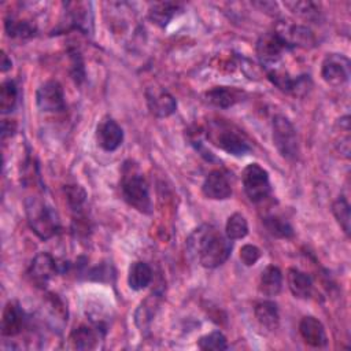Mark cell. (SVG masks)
Returning <instances> with one entry per match:
<instances>
[{"instance_id": "cell-1", "label": "cell", "mask_w": 351, "mask_h": 351, "mask_svg": "<svg viewBox=\"0 0 351 351\" xmlns=\"http://www.w3.org/2000/svg\"><path fill=\"white\" fill-rule=\"evenodd\" d=\"M188 255L206 269L223 265L232 252V240L210 223L197 226L186 239Z\"/></svg>"}, {"instance_id": "cell-2", "label": "cell", "mask_w": 351, "mask_h": 351, "mask_svg": "<svg viewBox=\"0 0 351 351\" xmlns=\"http://www.w3.org/2000/svg\"><path fill=\"white\" fill-rule=\"evenodd\" d=\"M207 140L217 148L233 156H244L251 152V144L247 136L232 122L214 118L207 122Z\"/></svg>"}, {"instance_id": "cell-3", "label": "cell", "mask_w": 351, "mask_h": 351, "mask_svg": "<svg viewBox=\"0 0 351 351\" xmlns=\"http://www.w3.org/2000/svg\"><path fill=\"white\" fill-rule=\"evenodd\" d=\"M121 193L123 200L130 207L143 214H151L152 203L148 182L140 171L138 166L132 160H126L122 166Z\"/></svg>"}, {"instance_id": "cell-4", "label": "cell", "mask_w": 351, "mask_h": 351, "mask_svg": "<svg viewBox=\"0 0 351 351\" xmlns=\"http://www.w3.org/2000/svg\"><path fill=\"white\" fill-rule=\"evenodd\" d=\"M25 213L29 228L41 240L53 237L59 228L60 221L58 213L51 204L38 196H30L25 200Z\"/></svg>"}, {"instance_id": "cell-5", "label": "cell", "mask_w": 351, "mask_h": 351, "mask_svg": "<svg viewBox=\"0 0 351 351\" xmlns=\"http://www.w3.org/2000/svg\"><path fill=\"white\" fill-rule=\"evenodd\" d=\"M271 129L273 144L278 154L288 160H296L299 156V140L292 122L284 115H276L273 118Z\"/></svg>"}, {"instance_id": "cell-6", "label": "cell", "mask_w": 351, "mask_h": 351, "mask_svg": "<svg viewBox=\"0 0 351 351\" xmlns=\"http://www.w3.org/2000/svg\"><path fill=\"white\" fill-rule=\"evenodd\" d=\"M291 49V45L277 30H270L261 34L255 45L256 56L266 70L276 67L282 55Z\"/></svg>"}, {"instance_id": "cell-7", "label": "cell", "mask_w": 351, "mask_h": 351, "mask_svg": "<svg viewBox=\"0 0 351 351\" xmlns=\"http://www.w3.org/2000/svg\"><path fill=\"white\" fill-rule=\"evenodd\" d=\"M241 181L244 192L252 203L263 202L270 195L269 173L258 163H251L243 170Z\"/></svg>"}, {"instance_id": "cell-8", "label": "cell", "mask_w": 351, "mask_h": 351, "mask_svg": "<svg viewBox=\"0 0 351 351\" xmlns=\"http://www.w3.org/2000/svg\"><path fill=\"white\" fill-rule=\"evenodd\" d=\"M266 71L270 82L284 93H289L293 96H304L311 88V80L308 74L293 77L287 70L277 67L267 69Z\"/></svg>"}, {"instance_id": "cell-9", "label": "cell", "mask_w": 351, "mask_h": 351, "mask_svg": "<svg viewBox=\"0 0 351 351\" xmlns=\"http://www.w3.org/2000/svg\"><path fill=\"white\" fill-rule=\"evenodd\" d=\"M59 271L58 261L48 252H40L30 262L26 274L32 284L38 288H45Z\"/></svg>"}, {"instance_id": "cell-10", "label": "cell", "mask_w": 351, "mask_h": 351, "mask_svg": "<svg viewBox=\"0 0 351 351\" xmlns=\"http://www.w3.org/2000/svg\"><path fill=\"white\" fill-rule=\"evenodd\" d=\"M36 103L43 112H62L66 110L63 86L55 80L45 81L36 92Z\"/></svg>"}, {"instance_id": "cell-11", "label": "cell", "mask_w": 351, "mask_h": 351, "mask_svg": "<svg viewBox=\"0 0 351 351\" xmlns=\"http://www.w3.org/2000/svg\"><path fill=\"white\" fill-rule=\"evenodd\" d=\"M322 80L332 85L340 86L350 78V60L341 53H328L321 64Z\"/></svg>"}, {"instance_id": "cell-12", "label": "cell", "mask_w": 351, "mask_h": 351, "mask_svg": "<svg viewBox=\"0 0 351 351\" xmlns=\"http://www.w3.org/2000/svg\"><path fill=\"white\" fill-rule=\"evenodd\" d=\"M63 5L70 29H77L85 34L93 32V11L89 1H69Z\"/></svg>"}, {"instance_id": "cell-13", "label": "cell", "mask_w": 351, "mask_h": 351, "mask_svg": "<svg viewBox=\"0 0 351 351\" xmlns=\"http://www.w3.org/2000/svg\"><path fill=\"white\" fill-rule=\"evenodd\" d=\"M145 100L149 112L158 118H167L177 108V101L174 96L163 86L147 88Z\"/></svg>"}, {"instance_id": "cell-14", "label": "cell", "mask_w": 351, "mask_h": 351, "mask_svg": "<svg viewBox=\"0 0 351 351\" xmlns=\"http://www.w3.org/2000/svg\"><path fill=\"white\" fill-rule=\"evenodd\" d=\"M96 141L101 149L107 152H112L121 147L123 141V130L117 123V121H114L110 117H104L97 123Z\"/></svg>"}, {"instance_id": "cell-15", "label": "cell", "mask_w": 351, "mask_h": 351, "mask_svg": "<svg viewBox=\"0 0 351 351\" xmlns=\"http://www.w3.org/2000/svg\"><path fill=\"white\" fill-rule=\"evenodd\" d=\"M202 192L211 200H225L230 197L232 185L228 174L219 169L210 171L202 184Z\"/></svg>"}, {"instance_id": "cell-16", "label": "cell", "mask_w": 351, "mask_h": 351, "mask_svg": "<svg viewBox=\"0 0 351 351\" xmlns=\"http://www.w3.org/2000/svg\"><path fill=\"white\" fill-rule=\"evenodd\" d=\"M26 314L21 304L15 300H10L1 314V335L4 337H14L22 333L25 325H26Z\"/></svg>"}, {"instance_id": "cell-17", "label": "cell", "mask_w": 351, "mask_h": 351, "mask_svg": "<svg viewBox=\"0 0 351 351\" xmlns=\"http://www.w3.org/2000/svg\"><path fill=\"white\" fill-rule=\"evenodd\" d=\"M299 333L306 344L321 348L325 347L328 343V336L325 332V328L319 319L315 317L307 315L303 317L299 322Z\"/></svg>"}, {"instance_id": "cell-18", "label": "cell", "mask_w": 351, "mask_h": 351, "mask_svg": "<svg viewBox=\"0 0 351 351\" xmlns=\"http://www.w3.org/2000/svg\"><path fill=\"white\" fill-rule=\"evenodd\" d=\"M274 30H277L285 38V41L291 45L292 49L296 47L310 48L315 43L314 34L311 33V30L302 25H289V23L281 22Z\"/></svg>"}, {"instance_id": "cell-19", "label": "cell", "mask_w": 351, "mask_h": 351, "mask_svg": "<svg viewBox=\"0 0 351 351\" xmlns=\"http://www.w3.org/2000/svg\"><path fill=\"white\" fill-rule=\"evenodd\" d=\"M204 96L210 104L219 108H229L243 100L244 92L234 86H214L208 89Z\"/></svg>"}, {"instance_id": "cell-20", "label": "cell", "mask_w": 351, "mask_h": 351, "mask_svg": "<svg viewBox=\"0 0 351 351\" xmlns=\"http://www.w3.org/2000/svg\"><path fill=\"white\" fill-rule=\"evenodd\" d=\"M287 284L291 293L298 299H308L313 295V280L311 277L296 269L289 267L287 271Z\"/></svg>"}, {"instance_id": "cell-21", "label": "cell", "mask_w": 351, "mask_h": 351, "mask_svg": "<svg viewBox=\"0 0 351 351\" xmlns=\"http://www.w3.org/2000/svg\"><path fill=\"white\" fill-rule=\"evenodd\" d=\"M100 337L101 335L97 326L93 328L89 325H80L71 330L69 340L71 347L75 350H93L97 347Z\"/></svg>"}, {"instance_id": "cell-22", "label": "cell", "mask_w": 351, "mask_h": 351, "mask_svg": "<svg viewBox=\"0 0 351 351\" xmlns=\"http://www.w3.org/2000/svg\"><path fill=\"white\" fill-rule=\"evenodd\" d=\"M182 12V5L174 1H155L148 8V18L152 23L165 27L169 22Z\"/></svg>"}, {"instance_id": "cell-23", "label": "cell", "mask_w": 351, "mask_h": 351, "mask_svg": "<svg viewBox=\"0 0 351 351\" xmlns=\"http://www.w3.org/2000/svg\"><path fill=\"white\" fill-rule=\"evenodd\" d=\"M282 287V273L277 266H266L259 277L258 289L265 296H276Z\"/></svg>"}, {"instance_id": "cell-24", "label": "cell", "mask_w": 351, "mask_h": 351, "mask_svg": "<svg viewBox=\"0 0 351 351\" xmlns=\"http://www.w3.org/2000/svg\"><path fill=\"white\" fill-rule=\"evenodd\" d=\"M254 314L256 321L261 326L269 330H274L278 326L280 322V314L277 304L271 300H262L258 302L254 307Z\"/></svg>"}, {"instance_id": "cell-25", "label": "cell", "mask_w": 351, "mask_h": 351, "mask_svg": "<svg viewBox=\"0 0 351 351\" xmlns=\"http://www.w3.org/2000/svg\"><path fill=\"white\" fill-rule=\"evenodd\" d=\"M152 276V269L148 263L141 261L133 262L128 273V285L133 291H141L151 284Z\"/></svg>"}, {"instance_id": "cell-26", "label": "cell", "mask_w": 351, "mask_h": 351, "mask_svg": "<svg viewBox=\"0 0 351 351\" xmlns=\"http://www.w3.org/2000/svg\"><path fill=\"white\" fill-rule=\"evenodd\" d=\"M4 29L8 37L12 38H30L36 34V25L26 19H18L14 16H7L4 19Z\"/></svg>"}, {"instance_id": "cell-27", "label": "cell", "mask_w": 351, "mask_h": 351, "mask_svg": "<svg viewBox=\"0 0 351 351\" xmlns=\"http://www.w3.org/2000/svg\"><path fill=\"white\" fill-rule=\"evenodd\" d=\"M263 226L273 237H277V239L293 237V228L287 219H284L280 215H276V214L266 215L263 218Z\"/></svg>"}, {"instance_id": "cell-28", "label": "cell", "mask_w": 351, "mask_h": 351, "mask_svg": "<svg viewBox=\"0 0 351 351\" xmlns=\"http://www.w3.org/2000/svg\"><path fill=\"white\" fill-rule=\"evenodd\" d=\"M18 101V86L15 81L7 80L1 84L0 88V110L1 114L11 112Z\"/></svg>"}, {"instance_id": "cell-29", "label": "cell", "mask_w": 351, "mask_h": 351, "mask_svg": "<svg viewBox=\"0 0 351 351\" xmlns=\"http://www.w3.org/2000/svg\"><path fill=\"white\" fill-rule=\"evenodd\" d=\"M225 234L229 240H239L248 234V223L243 214H232L225 225Z\"/></svg>"}, {"instance_id": "cell-30", "label": "cell", "mask_w": 351, "mask_h": 351, "mask_svg": "<svg viewBox=\"0 0 351 351\" xmlns=\"http://www.w3.org/2000/svg\"><path fill=\"white\" fill-rule=\"evenodd\" d=\"M284 5L289 11L303 19L314 21L319 16V7L313 1H285Z\"/></svg>"}, {"instance_id": "cell-31", "label": "cell", "mask_w": 351, "mask_h": 351, "mask_svg": "<svg viewBox=\"0 0 351 351\" xmlns=\"http://www.w3.org/2000/svg\"><path fill=\"white\" fill-rule=\"evenodd\" d=\"M332 213L340 225V228L344 230V233L350 234V204L344 196H339L333 204H332Z\"/></svg>"}, {"instance_id": "cell-32", "label": "cell", "mask_w": 351, "mask_h": 351, "mask_svg": "<svg viewBox=\"0 0 351 351\" xmlns=\"http://www.w3.org/2000/svg\"><path fill=\"white\" fill-rule=\"evenodd\" d=\"M197 347L200 350H204V351H208V350L222 351V350H228V341H226V337L223 336L222 332L214 330L208 335L202 336L197 341Z\"/></svg>"}, {"instance_id": "cell-33", "label": "cell", "mask_w": 351, "mask_h": 351, "mask_svg": "<svg viewBox=\"0 0 351 351\" xmlns=\"http://www.w3.org/2000/svg\"><path fill=\"white\" fill-rule=\"evenodd\" d=\"M64 193H66V199H67L69 206L73 210L80 211L82 204L85 203V197H86L85 191L78 185H67L64 188Z\"/></svg>"}, {"instance_id": "cell-34", "label": "cell", "mask_w": 351, "mask_h": 351, "mask_svg": "<svg viewBox=\"0 0 351 351\" xmlns=\"http://www.w3.org/2000/svg\"><path fill=\"white\" fill-rule=\"evenodd\" d=\"M261 258V250L254 244H244L240 248V259L245 266H254Z\"/></svg>"}, {"instance_id": "cell-35", "label": "cell", "mask_w": 351, "mask_h": 351, "mask_svg": "<svg viewBox=\"0 0 351 351\" xmlns=\"http://www.w3.org/2000/svg\"><path fill=\"white\" fill-rule=\"evenodd\" d=\"M70 58H71V75L75 80V82H81L85 77L82 59L77 51H71Z\"/></svg>"}, {"instance_id": "cell-36", "label": "cell", "mask_w": 351, "mask_h": 351, "mask_svg": "<svg viewBox=\"0 0 351 351\" xmlns=\"http://www.w3.org/2000/svg\"><path fill=\"white\" fill-rule=\"evenodd\" d=\"M12 67V62L11 59L7 56V53L4 51H1V60H0V69L3 73H5L7 70H10Z\"/></svg>"}]
</instances>
